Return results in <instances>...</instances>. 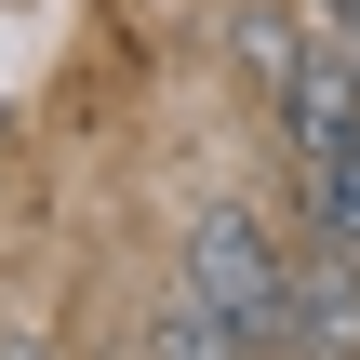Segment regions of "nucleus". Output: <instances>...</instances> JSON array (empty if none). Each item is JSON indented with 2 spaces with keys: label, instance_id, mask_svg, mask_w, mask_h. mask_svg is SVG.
Wrapping results in <instances>:
<instances>
[{
  "label": "nucleus",
  "instance_id": "20e7f679",
  "mask_svg": "<svg viewBox=\"0 0 360 360\" xmlns=\"http://www.w3.org/2000/svg\"><path fill=\"white\" fill-rule=\"evenodd\" d=\"M307 174V240H334V254H360V134H334L321 160H294Z\"/></svg>",
  "mask_w": 360,
  "mask_h": 360
},
{
  "label": "nucleus",
  "instance_id": "7ed1b4c3",
  "mask_svg": "<svg viewBox=\"0 0 360 360\" xmlns=\"http://www.w3.org/2000/svg\"><path fill=\"white\" fill-rule=\"evenodd\" d=\"M147 360H267V347H254V334H240L227 307H200V294L174 281V294L147 307Z\"/></svg>",
  "mask_w": 360,
  "mask_h": 360
},
{
  "label": "nucleus",
  "instance_id": "f257e3e1",
  "mask_svg": "<svg viewBox=\"0 0 360 360\" xmlns=\"http://www.w3.org/2000/svg\"><path fill=\"white\" fill-rule=\"evenodd\" d=\"M200 307H227L254 347H281V281H294V254H281V227L254 214V200H214L200 227H187V267H174Z\"/></svg>",
  "mask_w": 360,
  "mask_h": 360
},
{
  "label": "nucleus",
  "instance_id": "39448f33",
  "mask_svg": "<svg viewBox=\"0 0 360 360\" xmlns=\"http://www.w3.org/2000/svg\"><path fill=\"white\" fill-rule=\"evenodd\" d=\"M321 27H360V0H321Z\"/></svg>",
  "mask_w": 360,
  "mask_h": 360
},
{
  "label": "nucleus",
  "instance_id": "423d86ee",
  "mask_svg": "<svg viewBox=\"0 0 360 360\" xmlns=\"http://www.w3.org/2000/svg\"><path fill=\"white\" fill-rule=\"evenodd\" d=\"M0 360H40V347H27V334H0Z\"/></svg>",
  "mask_w": 360,
  "mask_h": 360
},
{
  "label": "nucleus",
  "instance_id": "f03ea898",
  "mask_svg": "<svg viewBox=\"0 0 360 360\" xmlns=\"http://www.w3.org/2000/svg\"><path fill=\"white\" fill-rule=\"evenodd\" d=\"M267 360H360V254L307 240L294 281H281V347Z\"/></svg>",
  "mask_w": 360,
  "mask_h": 360
}]
</instances>
